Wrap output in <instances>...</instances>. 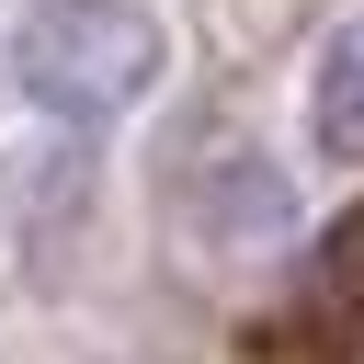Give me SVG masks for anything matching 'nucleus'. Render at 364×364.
I'll return each instance as SVG.
<instances>
[{"label": "nucleus", "instance_id": "nucleus-2", "mask_svg": "<svg viewBox=\"0 0 364 364\" xmlns=\"http://www.w3.org/2000/svg\"><path fill=\"white\" fill-rule=\"evenodd\" d=\"M307 136L330 171H364V11L318 46V80H307Z\"/></svg>", "mask_w": 364, "mask_h": 364}, {"label": "nucleus", "instance_id": "nucleus-1", "mask_svg": "<svg viewBox=\"0 0 364 364\" xmlns=\"http://www.w3.org/2000/svg\"><path fill=\"white\" fill-rule=\"evenodd\" d=\"M159 57L171 46H159L148 0H46L11 34V80L46 114H114V102H136L159 80Z\"/></svg>", "mask_w": 364, "mask_h": 364}]
</instances>
